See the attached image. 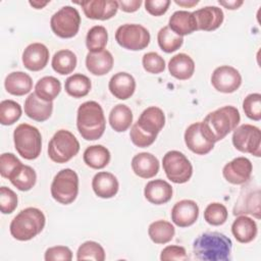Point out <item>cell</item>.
Wrapping results in <instances>:
<instances>
[{
  "mask_svg": "<svg viewBox=\"0 0 261 261\" xmlns=\"http://www.w3.org/2000/svg\"><path fill=\"white\" fill-rule=\"evenodd\" d=\"M240 120V112L234 106H223L208 113L204 120L200 121L201 130L206 139L215 144L232 132Z\"/></svg>",
  "mask_w": 261,
  "mask_h": 261,
  "instance_id": "1",
  "label": "cell"
},
{
  "mask_svg": "<svg viewBox=\"0 0 261 261\" xmlns=\"http://www.w3.org/2000/svg\"><path fill=\"white\" fill-rule=\"evenodd\" d=\"M164 124L163 110L156 106H150L141 113L137 122L133 124L129 132L130 140L140 148L149 147L155 142Z\"/></svg>",
  "mask_w": 261,
  "mask_h": 261,
  "instance_id": "2",
  "label": "cell"
},
{
  "mask_svg": "<svg viewBox=\"0 0 261 261\" xmlns=\"http://www.w3.org/2000/svg\"><path fill=\"white\" fill-rule=\"evenodd\" d=\"M231 240L217 231L204 232L193 243V253L201 261H228L231 258Z\"/></svg>",
  "mask_w": 261,
  "mask_h": 261,
  "instance_id": "3",
  "label": "cell"
},
{
  "mask_svg": "<svg viewBox=\"0 0 261 261\" xmlns=\"http://www.w3.org/2000/svg\"><path fill=\"white\" fill-rule=\"evenodd\" d=\"M76 126L83 139L87 141L100 139L106 126L101 105L96 101H87L81 104L77 108Z\"/></svg>",
  "mask_w": 261,
  "mask_h": 261,
  "instance_id": "4",
  "label": "cell"
},
{
  "mask_svg": "<svg viewBox=\"0 0 261 261\" xmlns=\"http://www.w3.org/2000/svg\"><path fill=\"white\" fill-rule=\"evenodd\" d=\"M45 223V215L40 209L28 207L11 220L9 230L15 240L30 241L43 230Z\"/></svg>",
  "mask_w": 261,
  "mask_h": 261,
  "instance_id": "5",
  "label": "cell"
},
{
  "mask_svg": "<svg viewBox=\"0 0 261 261\" xmlns=\"http://www.w3.org/2000/svg\"><path fill=\"white\" fill-rule=\"evenodd\" d=\"M13 141L15 150L22 158L34 160L39 157L42 150V136L36 126L20 123L13 132Z\"/></svg>",
  "mask_w": 261,
  "mask_h": 261,
  "instance_id": "6",
  "label": "cell"
},
{
  "mask_svg": "<svg viewBox=\"0 0 261 261\" xmlns=\"http://www.w3.org/2000/svg\"><path fill=\"white\" fill-rule=\"evenodd\" d=\"M80 151V143L72 133L66 129L57 130L48 145V156L56 163H65Z\"/></svg>",
  "mask_w": 261,
  "mask_h": 261,
  "instance_id": "7",
  "label": "cell"
},
{
  "mask_svg": "<svg viewBox=\"0 0 261 261\" xmlns=\"http://www.w3.org/2000/svg\"><path fill=\"white\" fill-rule=\"evenodd\" d=\"M79 194V176L70 168L57 172L51 184V196L60 204L72 203Z\"/></svg>",
  "mask_w": 261,
  "mask_h": 261,
  "instance_id": "8",
  "label": "cell"
},
{
  "mask_svg": "<svg viewBox=\"0 0 261 261\" xmlns=\"http://www.w3.org/2000/svg\"><path fill=\"white\" fill-rule=\"evenodd\" d=\"M164 172L174 184L187 182L193 174V166L186 155L179 151H168L162 159Z\"/></svg>",
  "mask_w": 261,
  "mask_h": 261,
  "instance_id": "9",
  "label": "cell"
},
{
  "mask_svg": "<svg viewBox=\"0 0 261 261\" xmlns=\"http://www.w3.org/2000/svg\"><path fill=\"white\" fill-rule=\"evenodd\" d=\"M81 24V16L76 8L66 5L55 12L50 19L53 33L59 38L68 39L74 37Z\"/></svg>",
  "mask_w": 261,
  "mask_h": 261,
  "instance_id": "10",
  "label": "cell"
},
{
  "mask_svg": "<svg viewBox=\"0 0 261 261\" xmlns=\"http://www.w3.org/2000/svg\"><path fill=\"white\" fill-rule=\"evenodd\" d=\"M149 31L138 23H125L115 32V40L119 46L132 51L145 49L150 43Z\"/></svg>",
  "mask_w": 261,
  "mask_h": 261,
  "instance_id": "11",
  "label": "cell"
},
{
  "mask_svg": "<svg viewBox=\"0 0 261 261\" xmlns=\"http://www.w3.org/2000/svg\"><path fill=\"white\" fill-rule=\"evenodd\" d=\"M234 148L243 153H250L256 157L261 156V132L259 127L245 123L236 127L232 134Z\"/></svg>",
  "mask_w": 261,
  "mask_h": 261,
  "instance_id": "12",
  "label": "cell"
},
{
  "mask_svg": "<svg viewBox=\"0 0 261 261\" xmlns=\"http://www.w3.org/2000/svg\"><path fill=\"white\" fill-rule=\"evenodd\" d=\"M211 84L218 92L230 94L240 88L242 76L237 68L230 65H221L213 70Z\"/></svg>",
  "mask_w": 261,
  "mask_h": 261,
  "instance_id": "13",
  "label": "cell"
},
{
  "mask_svg": "<svg viewBox=\"0 0 261 261\" xmlns=\"http://www.w3.org/2000/svg\"><path fill=\"white\" fill-rule=\"evenodd\" d=\"M253 166L246 157H237L226 163L222 169L223 177L232 185L246 184L252 174Z\"/></svg>",
  "mask_w": 261,
  "mask_h": 261,
  "instance_id": "14",
  "label": "cell"
},
{
  "mask_svg": "<svg viewBox=\"0 0 261 261\" xmlns=\"http://www.w3.org/2000/svg\"><path fill=\"white\" fill-rule=\"evenodd\" d=\"M79 4L88 18L98 20L110 19L119 8L118 1L114 0H90L79 2Z\"/></svg>",
  "mask_w": 261,
  "mask_h": 261,
  "instance_id": "15",
  "label": "cell"
},
{
  "mask_svg": "<svg viewBox=\"0 0 261 261\" xmlns=\"http://www.w3.org/2000/svg\"><path fill=\"white\" fill-rule=\"evenodd\" d=\"M199 216L198 204L189 199L180 200L171 209V220L179 227H188L194 224Z\"/></svg>",
  "mask_w": 261,
  "mask_h": 261,
  "instance_id": "16",
  "label": "cell"
},
{
  "mask_svg": "<svg viewBox=\"0 0 261 261\" xmlns=\"http://www.w3.org/2000/svg\"><path fill=\"white\" fill-rule=\"evenodd\" d=\"M234 215L250 214L260 218V189H243L233 207Z\"/></svg>",
  "mask_w": 261,
  "mask_h": 261,
  "instance_id": "17",
  "label": "cell"
},
{
  "mask_svg": "<svg viewBox=\"0 0 261 261\" xmlns=\"http://www.w3.org/2000/svg\"><path fill=\"white\" fill-rule=\"evenodd\" d=\"M196 20L197 31L211 32L218 29L224 18L221 8L217 6H205L193 12Z\"/></svg>",
  "mask_w": 261,
  "mask_h": 261,
  "instance_id": "18",
  "label": "cell"
},
{
  "mask_svg": "<svg viewBox=\"0 0 261 261\" xmlns=\"http://www.w3.org/2000/svg\"><path fill=\"white\" fill-rule=\"evenodd\" d=\"M49 60V50L42 43H32L22 52V63L31 71L43 69Z\"/></svg>",
  "mask_w": 261,
  "mask_h": 261,
  "instance_id": "19",
  "label": "cell"
},
{
  "mask_svg": "<svg viewBox=\"0 0 261 261\" xmlns=\"http://www.w3.org/2000/svg\"><path fill=\"white\" fill-rule=\"evenodd\" d=\"M185 143L192 152L198 155L208 154L214 148V143L210 142L203 135L200 121L188 126L185 132Z\"/></svg>",
  "mask_w": 261,
  "mask_h": 261,
  "instance_id": "20",
  "label": "cell"
},
{
  "mask_svg": "<svg viewBox=\"0 0 261 261\" xmlns=\"http://www.w3.org/2000/svg\"><path fill=\"white\" fill-rule=\"evenodd\" d=\"M108 88L115 98L126 100L135 93L136 81L130 73L120 71L111 76Z\"/></svg>",
  "mask_w": 261,
  "mask_h": 261,
  "instance_id": "21",
  "label": "cell"
},
{
  "mask_svg": "<svg viewBox=\"0 0 261 261\" xmlns=\"http://www.w3.org/2000/svg\"><path fill=\"white\" fill-rule=\"evenodd\" d=\"M92 188L98 197L109 199L117 194L119 184L116 176L111 172L100 171L94 175L92 179Z\"/></svg>",
  "mask_w": 261,
  "mask_h": 261,
  "instance_id": "22",
  "label": "cell"
},
{
  "mask_svg": "<svg viewBox=\"0 0 261 261\" xmlns=\"http://www.w3.org/2000/svg\"><path fill=\"white\" fill-rule=\"evenodd\" d=\"M53 111V103L40 99L36 93H31L24 101V113L36 121L47 120Z\"/></svg>",
  "mask_w": 261,
  "mask_h": 261,
  "instance_id": "23",
  "label": "cell"
},
{
  "mask_svg": "<svg viewBox=\"0 0 261 261\" xmlns=\"http://www.w3.org/2000/svg\"><path fill=\"white\" fill-rule=\"evenodd\" d=\"M132 168L138 176L142 178H151L159 171V161L153 154L142 152L133 157Z\"/></svg>",
  "mask_w": 261,
  "mask_h": 261,
  "instance_id": "24",
  "label": "cell"
},
{
  "mask_svg": "<svg viewBox=\"0 0 261 261\" xmlns=\"http://www.w3.org/2000/svg\"><path fill=\"white\" fill-rule=\"evenodd\" d=\"M145 198L152 204L162 205L172 198V187L163 179L150 180L144 190Z\"/></svg>",
  "mask_w": 261,
  "mask_h": 261,
  "instance_id": "25",
  "label": "cell"
},
{
  "mask_svg": "<svg viewBox=\"0 0 261 261\" xmlns=\"http://www.w3.org/2000/svg\"><path fill=\"white\" fill-rule=\"evenodd\" d=\"M87 69L94 75H104L113 67V56L107 50L89 52L86 56Z\"/></svg>",
  "mask_w": 261,
  "mask_h": 261,
  "instance_id": "26",
  "label": "cell"
},
{
  "mask_svg": "<svg viewBox=\"0 0 261 261\" xmlns=\"http://www.w3.org/2000/svg\"><path fill=\"white\" fill-rule=\"evenodd\" d=\"M169 73L180 81L189 80L195 71V62L191 56L186 53H178L171 57L168 62Z\"/></svg>",
  "mask_w": 261,
  "mask_h": 261,
  "instance_id": "27",
  "label": "cell"
},
{
  "mask_svg": "<svg viewBox=\"0 0 261 261\" xmlns=\"http://www.w3.org/2000/svg\"><path fill=\"white\" fill-rule=\"evenodd\" d=\"M169 29L176 35L182 37L190 35L197 31V24L193 12L187 10H177L170 17L168 21Z\"/></svg>",
  "mask_w": 261,
  "mask_h": 261,
  "instance_id": "28",
  "label": "cell"
},
{
  "mask_svg": "<svg viewBox=\"0 0 261 261\" xmlns=\"http://www.w3.org/2000/svg\"><path fill=\"white\" fill-rule=\"evenodd\" d=\"M231 232L240 243L247 244L252 242L257 236V224L255 220L246 215H240L231 225Z\"/></svg>",
  "mask_w": 261,
  "mask_h": 261,
  "instance_id": "29",
  "label": "cell"
},
{
  "mask_svg": "<svg viewBox=\"0 0 261 261\" xmlns=\"http://www.w3.org/2000/svg\"><path fill=\"white\" fill-rule=\"evenodd\" d=\"M6 91L14 96H23L31 92L33 88L32 77L23 71L10 72L4 82Z\"/></svg>",
  "mask_w": 261,
  "mask_h": 261,
  "instance_id": "30",
  "label": "cell"
},
{
  "mask_svg": "<svg viewBox=\"0 0 261 261\" xmlns=\"http://www.w3.org/2000/svg\"><path fill=\"white\" fill-rule=\"evenodd\" d=\"M8 179L16 189L22 192H27L35 186L37 180V174L31 166L23 165L21 163L12 171Z\"/></svg>",
  "mask_w": 261,
  "mask_h": 261,
  "instance_id": "31",
  "label": "cell"
},
{
  "mask_svg": "<svg viewBox=\"0 0 261 261\" xmlns=\"http://www.w3.org/2000/svg\"><path fill=\"white\" fill-rule=\"evenodd\" d=\"M83 158L89 167L102 169L107 166L110 161V152L102 145H92L85 150Z\"/></svg>",
  "mask_w": 261,
  "mask_h": 261,
  "instance_id": "32",
  "label": "cell"
},
{
  "mask_svg": "<svg viewBox=\"0 0 261 261\" xmlns=\"http://www.w3.org/2000/svg\"><path fill=\"white\" fill-rule=\"evenodd\" d=\"M133 122V112L124 104L115 105L109 113L110 126L117 133L125 132Z\"/></svg>",
  "mask_w": 261,
  "mask_h": 261,
  "instance_id": "33",
  "label": "cell"
},
{
  "mask_svg": "<svg viewBox=\"0 0 261 261\" xmlns=\"http://www.w3.org/2000/svg\"><path fill=\"white\" fill-rule=\"evenodd\" d=\"M61 91V83L54 76L47 75L40 79L35 86L36 95L46 101L52 102Z\"/></svg>",
  "mask_w": 261,
  "mask_h": 261,
  "instance_id": "34",
  "label": "cell"
},
{
  "mask_svg": "<svg viewBox=\"0 0 261 261\" xmlns=\"http://www.w3.org/2000/svg\"><path fill=\"white\" fill-rule=\"evenodd\" d=\"M92 88L90 79L82 73H74L68 76L64 84L65 92L73 98H82L89 94Z\"/></svg>",
  "mask_w": 261,
  "mask_h": 261,
  "instance_id": "35",
  "label": "cell"
},
{
  "mask_svg": "<svg viewBox=\"0 0 261 261\" xmlns=\"http://www.w3.org/2000/svg\"><path fill=\"white\" fill-rule=\"evenodd\" d=\"M76 56L75 54L67 49H62L57 51L52 57V68L59 74L71 73L76 66Z\"/></svg>",
  "mask_w": 261,
  "mask_h": 261,
  "instance_id": "36",
  "label": "cell"
},
{
  "mask_svg": "<svg viewBox=\"0 0 261 261\" xmlns=\"http://www.w3.org/2000/svg\"><path fill=\"white\" fill-rule=\"evenodd\" d=\"M174 233V226L166 220H156L148 227V234L155 244H166L170 242Z\"/></svg>",
  "mask_w": 261,
  "mask_h": 261,
  "instance_id": "37",
  "label": "cell"
},
{
  "mask_svg": "<svg viewBox=\"0 0 261 261\" xmlns=\"http://www.w3.org/2000/svg\"><path fill=\"white\" fill-rule=\"evenodd\" d=\"M157 41L162 51L171 53L181 47L184 38L172 32L168 25H165L159 30L157 34Z\"/></svg>",
  "mask_w": 261,
  "mask_h": 261,
  "instance_id": "38",
  "label": "cell"
},
{
  "mask_svg": "<svg viewBox=\"0 0 261 261\" xmlns=\"http://www.w3.org/2000/svg\"><path fill=\"white\" fill-rule=\"evenodd\" d=\"M108 41L107 30L103 25H94L86 37V45L89 52H98L104 50Z\"/></svg>",
  "mask_w": 261,
  "mask_h": 261,
  "instance_id": "39",
  "label": "cell"
},
{
  "mask_svg": "<svg viewBox=\"0 0 261 261\" xmlns=\"http://www.w3.org/2000/svg\"><path fill=\"white\" fill-rule=\"evenodd\" d=\"M76 259L104 261L105 251L99 243L94 241H87L79 247L76 252Z\"/></svg>",
  "mask_w": 261,
  "mask_h": 261,
  "instance_id": "40",
  "label": "cell"
},
{
  "mask_svg": "<svg viewBox=\"0 0 261 261\" xmlns=\"http://www.w3.org/2000/svg\"><path fill=\"white\" fill-rule=\"evenodd\" d=\"M20 105L13 100H3L0 103V123L3 125H11L21 116Z\"/></svg>",
  "mask_w": 261,
  "mask_h": 261,
  "instance_id": "41",
  "label": "cell"
},
{
  "mask_svg": "<svg viewBox=\"0 0 261 261\" xmlns=\"http://www.w3.org/2000/svg\"><path fill=\"white\" fill-rule=\"evenodd\" d=\"M228 216L226 207L218 202L210 203L204 211V219L207 223L211 225H221L223 224Z\"/></svg>",
  "mask_w": 261,
  "mask_h": 261,
  "instance_id": "42",
  "label": "cell"
},
{
  "mask_svg": "<svg viewBox=\"0 0 261 261\" xmlns=\"http://www.w3.org/2000/svg\"><path fill=\"white\" fill-rule=\"evenodd\" d=\"M243 109L247 117L252 120L261 119V95L259 93H252L245 97L243 101Z\"/></svg>",
  "mask_w": 261,
  "mask_h": 261,
  "instance_id": "43",
  "label": "cell"
},
{
  "mask_svg": "<svg viewBox=\"0 0 261 261\" xmlns=\"http://www.w3.org/2000/svg\"><path fill=\"white\" fill-rule=\"evenodd\" d=\"M142 63L144 69L150 73L157 74L165 69V61L163 57L156 52H148L144 54Z\"/></svg>",
  "mask_w": 261,
  "mask_h": 261,
  "instance_id": "44",
  "label": "cell"
},
{
  "mask_svg": "<svg viewBox=\"0 0 261 261\" xmlns=\"http://www.w3.org/2000/svg\"><path fill=\"white\" fill-rule=\"evenodd\" d=\"M17 207V195L7 187L0 188V208L3 214L12 213Z\"/></svg>",
  "mask_w": 261,
  "mask_h": 261,
  "instance_id": "45",
  "label": "cell"
},
{
  "mask_svg": "<svg viewBox=\"0 0 261 261\" xmlns=\"http://www.w3.org/2000/svg\"><path fill=\"white\" fill-rule=\"evenodd\" d=\"M20 160L12 153H3L0 156V173L3 177L8 178L12 171L20 165Z\"/></svg>",
  "mask_w": 261,
  "mask_h": 261,
  "instance_id": "46",
  "label": "cell"
},
{
  "mask_svg": "<svg viewBox=\"0 0 261 261\" xmlns=\"http://www.w3.org/2000/svg\"><path fill=\"white\" fill-rule=\"evenodd\" d=\"M44 258L46 261H70L72 259V252L66 246H55L46 250Z\"/></svg>",
  "mask_w": 261,
  "mask_h": 261,
  "instance_id": "47",
  "label": "cell"
},
{
  "mask_svg": "<svg viewBox=\"0 0 261 261\" xmlns=\"http://www.w3.org/2000/svg\"><path fill=\"white\" fill-rule=\"evenodd\" d=\"M188 259V255L186 249L181 246L171 245L165 247L160 254V260L162 261H169V260H176V261H184Z\"/></svg>",
  "mask_w": 261,
  "mask_h": 261,
  "instance_id": "48",
  "label": "cell"
},
{
  "mask_svg": "<svg viewBox=\"0 0 261 261\" xmlns=\"http://www.w3.org/2000/svg\"><path fill=\"white\" fill-rule=\"evenodd\" d=\"M169 5H170L169 0H146L145 1L146 10L154 16H159L164 14L167 11Z\"/></svg>",
  "mask_w": 261,
  "mask_h": 261,
  "instance_id": "49",
  "label": "cell"
},
{
  "mask_svg": "<svg viewBox=\"0 0 261 261\" xmlns=\"http://www.w3.org/2000/svg\"><path fill=\"white\" fill-rule=\"evenodd\" d=\"M142 1L141 0H121L118 1L119 8L124 12H135L139 9L141 6Z\"/></svg>",
  "mask_w": 261,
  "mask_h": 261,
  "instance_id": "50",
  "label": "cell"
},
{
  "mask_svg": "<svg viewBox=\"0 0 261 261\" xmlns=\"http://www.w3.org/2000/svg\"><path fill=\"white\" fill-rule=\"evenodd\" d=\"M218 3L222 6H224L225 8L227 9H230V10H233V9H238L240 6L243 5L244 1L242 0H227V1H222V0H219Z\"/></svg>",
  "mask_w": 261,
  "mask_h": 261,
  "instance_id": "51",
  "label": "cell"
},
{
  "mask_svg": "<svg viewBox=\"0 0 261 261\" xmlns=\"http://www.w3.org/2000/svg\"><path fill=\"white\" fill-rule=\"evenodd\" d=\"M174 2L182 7H193L199 3L198 0H174Z\"/></svg>",
  "mask_w": 261,
  "mask_h": 261,
  "instance_id": "52",
  "label": "cell"
},
{
  "mask_svg": "<svg viewBox=\"0 0 261 261\" xmlns=\"http://www.w3.org/2000/svg\"><path fill=\"white\" fill-rule=\"evenodd\" d=\"M29 3L36 9H42L44 6H46L49 3V1H30Z\"/></svg>",
  "mask_w": 261,
  "mask_h": 261,
  "instance_id": "53",
  "label": "cell"
}]
</instances>
